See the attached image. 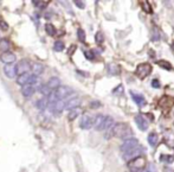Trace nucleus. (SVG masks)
<instances>
[{"instance_id": "nucleus-1", "label": "nucleus", "mask_w": 174, "mask_h": 172, "mask_svg": "<svg viewBox=\"0 0 174 172\" xmlns=\"http://www.w3.org/2000/svg\"><path fill=\"white\" fill-rule=\"evenodd\" d=\"M111 134L113 137H117V138H121V139H129L132 138L133 135V131L130 129V127L124 123V122H118V123H115L111 128Z\"/></svg>"}, {"instance_id": "nucleus-2", "label": "nucleus", "mask_w": 174, "mask_h": 172, "mask_svg": "<svg viewBox=\"0 0 174 172\" xmlns=\"http://www.w3.org/2000/svg\"><path fill=\"white\" fill-rule=\"evenodd\" d=\"M146 166V158L143 156H139L128 162V169L130 172H141Z\"/></svg>"}, {"instance_id": "nucleus-3", "label": "nucleus", "mask_w": 174, "mask_h": 172, "mask_svg": "<svg viewBox=\"0 0 174 172\" xmlns=\"http://www.w3.org/2000/svg\"><path fill=\"white\" fill-rule=\"evenodd\" d=\"M139 146H140V143H139L137 139L129 138V139H126L123 141V144L121 145V152H122V154H126V153H129V152L134 151Z\"/></svg>"}, {"instance_id": "nucleus-4", "label": "nucleus", "mask_w": 174, "mask_h": 172, "mask_svg": "<svg viewBox=\"0 0 174 172\" xmlns=\"http://www.w3.org/2000/svg\"><path fill=\"white\" fill-rule=\"evenodd\" d=\"M151 73H152V65L149 63H141L136 67V70H135L136 76L141 80L146 79L148 75H151Z\"/></svg>"}, {"instance_id": "nucleus-5", "label": "nucleus", "mask_w": 174, "mask_h": 172, "mask_svg": "<svg viewBox=\"0 0 174 172\" xmlns=\"http://www.w3.org/2000/svg\"><path fill=\"white\" fill-rule=\"evenodd\" d=\"M53 93H55L57 100H64V98H67V97L72 93V90H71L69 87L61 86V87H58L56 90H53Z\"/></svg>"}, {"instance_id": "nucleus-6", "label": "nucleus", "mask_w": 174, "mask_h": 172, "mask_svg": "<svg viewBox=\"0 0 174 172\" xmlns=\"http://www.w3.org/2000/svg\"><path fill=\"white\" fill-rule=\"evenodd\" d=\"M15 69H17V74H19V75L30 73V70H31V63H30L27 60H21V61L17 64Z\"/></svg>"}, {"instance_id": "nucleus-7", "label": "nucleus", "mask_w": 174, "mask_h": 172, "mask_svg": "<svg viewBox=\"0 0 174 172\" xmlns=\"http://www.w3.org/2000/svg\"><path fill=\"white\" fill-rule=\"evenodd\" d=\"M0 61H1L2 63H5V65H6V64H13V63L17 61V57H15V55H14L13 52L6 51V52H2V54L0 55Z\"/></svg>"}, {"instance_id": "nucleus-8", "label": "nucleus", "mask_w": 174, "mask_h": 172, "mask_svg": "<svg viewBox=\"0 0 174 172\" xmlns=\"http://www.w3.org/2000/svg\"><path fill=\"white\" fill-rule=\"evenodd\" d=\"M92 125H94V118H92V116L86 114V115H83V116L81 118L80 127H81L82 129H89V128L92 127Z\"/></svg>"}, {"instance_id": "nucleus-9", "label": "nucleus", "mask_w": 174, "mask_h": 172, "mask_svg": "<svg viewBox=\"0 0 174 172\" xmlns=\"http://www.w3.org/2000/svg\"><path fill=\"white\" fill-rule=\"evenodd\" d=\"M81 98L80 97H71L69 98L67 102H65V108L64 109H68V110H72V109H76L80 104H81Z\"/></svg>"}, {"instance_id": "nucleus-10", "label": "nucleus", "mask_w": 174, "mask_h": 172, "mask_svg": "<svg viewBox=\"0 0 174 172\" xmlns=\"http://www.w3.org/2000/svg\"><path fill=\"white\" fill-rule=\"evenodd\" d=\"M135 123L137 125V127L141 129V131H146L148 128V121L146 120V118L141 114L136 115L135 116Z\"/></svg>"}, {"instance_id": "nucleus-11", "label": "nucleus", "mask_w": 174, "mask_h": 172, "mask_svg": "<svg viewBox=\"0 0 174 172\" xmlns=\"http://www.w3.org/2000/svg\"><path fill=\"white\" fill-rule=\"evenodd\" d=\"M4 73L8 79H14L17 76V69L13 64H6L4 67Z\"/></svg>"}, {"instance_id": "nucleus-12", "label": "nucleus", "mask_w": 174, "mask_h": 172, "mask_svg": "<svg viewBox=\"0 0 174 172\" xmlns=\"http://www.w3.org/2000/svg\"><path fill=\"white\" fill-rule=\"evenodd\" d=\"M143 152V150L141 148V146H139L137 148H135L134 151H132V152H129V153H126V154H123V158L126 159V160H132V159H134V158H136V157H139V156H141V153Z\"/></svg>"}, {"instance_id": "nucleus-13", "label": "nucleus", "mask_w": 174, "mask_h": 172, "mask_svg": "<svg viewBox=\"0 0 174 172\" xmlns=\"http://www.w3.org/2000/svg\"><path fill=\"white\" fill-rule=\"evenodd\" d=\"M114 125H115L114 119L110 118V116H105V118H104V121H103V123H102V126H101V128H99V131H108V129L113 128Z\"/></svg>"}, {"instance_id": "nucleus-14", "label": "nucleus", "mask_w": 174, "mask_h": 172, "mask_svg": "<svg viewBox=\"0 0 174 172\" xmlns=\"http://www.w3.org/2000/svg\"><path fill=\"white\" fill-rule=\"evenodd\" d=\"M36 91V87L31 86V85H26V86L21 87V94L25 97H31Z\"/></svg>"}, {"instance_id": "nucleus-15", "label": "nucleus", "mask_w": 174, "mask_h": 172, "mask_svg": "<svg viewBox=\"0 0 174 172\" xmlns=\"http://www.w3.org/2000/svg\"><path fill=\"white\" fill-rule=\"evenodd\" d=\"M130 94H132V97H133V100H134V102L136 104H139L140 107L143 106V104H146V98L143 97V95H141L139 93H135V91H132Z\"/></svg>"}, {"instance_id": "nucleus-16", "label": "nucleus", "mask_w": 174, "mask_h": 172, "mask_svg": "<svg viewBox=\"0 0 174 172\" xmlns=\"http://www.w3.org/2000/svg\"><path fill=\"white\" fill-rule=\"evenodd\" d=\"M30 77H31V74H30V73L21 74V75H19V76H18V79H17V83H18L19 86H21V87L26 86V85H29Z\"/></svg>"}, {"instance_id": "nucleus-17", "label": "nucleus", "mask_w": 174, "mask_h": 172, "mask_svg": "<svg viewBox=\"0 0 174 172\" xmlns=\"http://www.w3.org/2000/svg\"><path fill=\"white\" fill-rule=\"evenodd\" d=\"M31 70L33 71V75L38 76V75L43 74V71H44V65H43L42 63H38V62H36V63L31 64Z\"/></svg>"}, {"instance_id": "nucleus-18", "label": "nucleus", "mask_w": 174, "mask_h": 172, "mask_svg": "<svg viewBox=\"0 0 174 172\" xmlns=\"http://www.w3.org/2000/svg\"><path fill=\"white\" fill-rule=\"evenodd\" d=\"M46 86L53 91V90H56L58 87H61V80H59L58 77H52V79L49 80V82L46 83Z\"/></svg>"}, {"instance_id": "nucleus-19", "label": "nucleus", "mask_w": 174, "mask_h": 172, "mask_svg": "<svg viewBox=\"0 0 174 172\" xmlns=\"http://www.w3.org/2000/svg\"><path fill=\"white\" fill-rule=\"evenodd\" d=\"M36 106H37V108H38V109H40V110H44V109H46V108H48V106H49L48 97L43 96L42 98H39V100L36 102Z\"/></svg>"}, {"instance_id": "nucleus-20", "label": "nucleus", "mask_w": 174, "mask_h": 172, "mask_svg": "<svg viewBox=\"0 0 174 172\" xmlns=\"http://www.w3.org/2000/svg\"><path fill=\"white\" fill-rule=\"evenodd\" d=\"M104 115H102V114H98V115H96L95 118H94V127L97 129V131H99V128H101V126H102V123H103V121H104Z\"/></svg>"}, {"instance_id": "nucleus-21", "label": "nucleus", "mask_w": 174, "mask_h": 172, "mask_svg": "<svg viewBox=\"0 0 174 172\" xmlns=\"http://www.w3.org/2000/svg\"><path fill=\"white\" fill-rule=\"evenodd\" d=\"M120 71H121V68H120V65H117L116 63H110V64H108V73H109L110 75H118Z\"/></svg>"}, {"instance_id": "nucleus-22", "label": "nucleus", "mask_w": 174, "mask_h": 172, "mask_svg": "<svg viewBox=\"0 0 174 172\" xmlns=\"http://www.w3.org/2000/svg\"><path fill=\"white\" fill-rule=\"evenodd\" d=\"M158 141H159V135L156 134V133H154V132H152L149 135H148V144L151 145V146H155V145H158Z\"/></svg>"}, {"instance_id": "nucleus-23", "label": "nucleus", "mask_w": 174, "mask_h": 172, "mask_svg": "<svg viewBox=\"0 0 174 172\" xmlns=\"http://www.w3.org/2000/svg\"><path fill=\"white\" fill-rule=\"evenodd\" d=\"M156 64H158L159 67L166 69V70H172V69H173L172 64H171L170 62H167V61H164V60H161V61H156Z\"/></svg>"}, {"instance_id": "nucleus-24", "label": "nucleus", "mask_w": 174, "mask_h": 172, "mask_svg": "<svg viewBox=\"0 0 174 172\" xmlns=\"http://www.w3.org/2000/svg\"><path fill=\"white\" fill-rule=\"evenodd\" d=\"M45 31H46V33L49 35V36H55L56 35V27L51 24V23H48L46 25H45Z\"/></svg>"}, {"instance_id": "nucleus-25", "label": "nucleus", "mask_w": 174, "mask_h": 172, "mask_svg": "<svg viewBox=\"0 0 174 172\" xmlns=\"http://www.w3.org/2000/svg\"><path fill=\"white\" fill-rule=\"evenodd\" d=\"M64 49H65V45H64V43H63L62 40L55 42V44H53V50H55V51L61 52V51H63Z\"/></svg>"}, {"instance_id": "nucleus-26", "label": "nucleus", "mask_w": 174, "mask_h": 172, "mask_svg": "<svg viewBox=\"0 0 174 172\" xmlns=\"http://www.w3.org/2000/svg\"><path fill=\"white\" fill-rule=\"evenodd\" d=\"M39 91L42 93V95H43V96L48 97V96H49V95L51 94V91H52V90H51V89H50L49 87L46 86V85H43V86L39 87Z\"/></svg>"}, {"instance_id": "nucleus-27", "label": "nucleus", "mask_w": 174, "mask_h": 172, "mask_svg": "<svg viewBox=\"0 0 174 172\" xmlns=\"http://www.w3.org/2000/svg\"><path fill=\"white\" fill-rule=\"evenodd\" d=\"M8 48H10L8 39H1L0 40V50H2L4 52H6V51H8Z\"/></svg>"}, {"instance_id": "nucleus-28", "label": "nucleus", "mask_w": 174, "mask_h": 172, "mask_svg": "<svg viewBox=\"0 0 174 172\" xmlns=\"http://www.w3.org/2000/svg\"><path fill=\"white\" fill-rule=\"evenodd\" d=\"M78 115H80V110H78V109H72V110L69 112L68 119H69L70 121H72V120H75L76 118H78Z\"/></svg>"}, {"instance_id": "nucleus-29", "label": "nucleus", "mask_w": 174, "mask_h": 172, "mask_svg": "<svg viewBox=\"0 0 174 172\" xmlns=\"http://www.w3.org/2000/svg\"><path fill=\"white\" fill-rule=\"evenodd\" d=\"M141 6H142V8H143V11H145L146 13H149V14H152V13H153V10H152V7H151L149 2H142V4H141Z\"/></svg>"}, {"instance_id": "nucleus-30", "label": "nucleus", "mask_w": 174, "mask_h": 172, "mask_svg": "<svg viewBox=\"0 0 174 172\" xmlns=\"http://www.w3.org/2000/svg\"><path fill=\"white\" fill-rule=\"evenodd\" d=\"M77 37H78V39L81 40V42H86V32H84V30H82V29H78L77 30Z\"/></svg>"}, {"instance_id": "nucleus-31", "label": "nucleus", "mask_w": 174, "mask_h": 172, "mask_svg": "<svg viewBox=\"0 0 174 172\" xmlns=\"http://www.w3.org/2000/svg\"><path fill=\"white\" fill-rule=\"evenodd\" d=\"M103 39H104V37H103V33H102L101 31L96 32V36H95V40H96V43H97V44H101V43L103 42Z\"/></svg>"}, {"instance_id": "nucleus-32", "label": "nucleus", "mask_w": 174, "mask_h": 172, "mask_svg": "<svg viewBox=\"0 0 174 172\" xmlns=\"http://www.w3.org/2000/svg\"><path fill=\"white\" fill-rule=\"evenodd\" d=\"M84 56L87 57L88 60H90V61H92V60L95 58V55H94V52H92L91 50H86V51H84Z\"/></svg>"}, {"instance_id": "nucleus-33", "label": "nucleus", "mask_w": 174, "mask_h": 172, "mask_svg": "<svg viewBox=\"0 0 174 172\" xmlns=\"http://www.w3.org/2000/svg\"><path fill=\"white\" fill-rule=\"evenodd\" d=\"M33 4L36 5V6H39L40 8H45L46 6H48V1H33Z\"/></svg>"}, {"instance_id": "nucleus-34", "label": "nucleus", "mask_w": 174, "mask_h": 172, "mask_svg": "<svg viewBox=\"0 0 174 172\" xmlns=\"http://www.w3.org/2000/svg\"><path fill=\"white\" fill-rule=\"evenodd\" d=\"M161 160H164V162H166V163H172L174 160V158L172 156H162V157H161Z\"/></svg>"}, {"instance_id": "nucleus-35", "label": "nucleus", "mask_w": 174, "mask_h": 172, "mask_svg": "<svg viewBox=\"0 0 174 172\" xmlns=\"http://www.w3.org/2000/svg\"><path fill=\"white\" fill-rule=\"evenodd\" d=\"M0 29L4 30V31H7L8 30V24L5 20H0Z\"/></svg>"}, {"instance_id": "nucleus-36", "label": "nucleus", "mask_w": 174, "mask_h": 172, "mask_svg": "<svg viewBox=\"0 0 174 172\" xmlns=\"http://www.w3.org/2000/svg\"><path fill=\"white\" fill-rule=\"evenodd\" d=\"M99 107H101V102H98V101H92L90 103V108H92V109H96V108H99Z\"/></svg>"}, {"instance_id": "nucleus-37", "label": "nucleus", "mask_w": 174, "mask_h": 172, "mask_svg": "<svg viewBox=\"0 0 174 172\" xmlns=\"http://www.w3.org/2000/svg\"><path fill=\"white\" fill-rule=\"evenodd\" d=\"M153 35H154V36L152 37L153 40H159V39H160V33H159V31H156V29H154Z\"/></svg>"}, {"instance_id": "nucleus-38", "label": "nucleus", "mask_w": 174, "mask_h": 172, "mask_svg": "<svg viewBox=\"0 0 174 172\" xmlns=\"http://www.w3.org/2000/svg\"><path fill=\"white\" fill-rule=\"evenodd\" d=\"M74 2H75V5H76L77 7H80V8H84V7H86L84 2H83V1H81V0H75Z\"/></svg>"}, {"instance_id": "nucleus-39", "label": "nucleus", "mask_w": 174, "mask_h": 172, "mask_svg": "<svg viewBox=\"0 0 174 172\" xmlns=\"http://www.w3.org/2000/svg\"><path fill=\"white\" fill-rule=\"evenodd\" d=\"M122 91H123V87L121 86V85H120L118 87H116V88L113 90V93H114V94H116V93H122Z\"/></svg>"}, {"instance_id": "nucleus-40", "label": "nucleus", "mask_w": 174, "mask_h": 172, "mask_svg": "<svg viewBox=\"0 0 174 172\" xmlns=\"http://www.w3.org/2000/svg\"><path fill=\"white\" fill-rule=\"evenodd\" d=\"M152 86L154 87V88H159V87H160V82H159V80H156V79H155V80H153V81H152Z\"/></svg>"}, {"instance_id": "nucleus-41", "label": "nucleus", "mask_w": 174, "mask_h": 172, "mask_svg": "<svg viewBox=\"0 0 174 172\" xmlns=\"http://www.w3.org/2000/svg\"><path fill=\"white\" fill-rule=\"evenodd\" d=\"M146 172H156V171H155V169H154V166H153V165H151V166L148 168V170H147V171H146Z\"/></svg>"}]
</instances>
